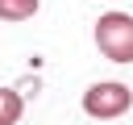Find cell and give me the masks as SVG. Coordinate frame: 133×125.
I'll use <instances>...</instances> for the list:
<instances>
[{"instance_id": "6da1fadb", "label": "cell", "mask_w": 133, "mask_h": 125, "mask_svg": "<svg viewBox=\"0 0 133 125\" xmlns=\"http://www.w3.org/2000/svg\"><path fill=\"white\" fill-rule=\"evenodd\" d=\"M133 108V88L121 79H100L83 92V113L91 121H116Z\"/></svg>"}, {"instance_id": "7a4b0ae2", "label": "cell", "mask_w": 133, "mask_h": 125, "mask_svg": "<svg viewBox=\"0 0 133 125\" xmlns=\"http://www.w3.org/2000/svg\"><path fill=\"white\" fill-rule=\"evenodd\" d=\"M96 50L108 63H133V17L129 12H104L96 21Z\"/></svg>"}, {"instance_id": "3957f363", "label": "cell", "mask_w": 133, "mask_h": 125, "mask_svg": "<svg viewBox=\"0 0 133 125\" xmlns=\"http://www.w3.org/2000/svg\"><path fill=\"white\" fill-rule=\"evenodd\" d=\"M25 113V96L17 88H0V125H17Z\"/></svg>"}, {"instance_id": "277c9868", "label": "cell", "mask_w": 133, "mask_h": 125, "mask_svg": "<svg viewBox=\"0 0 133 125\" xmlns=\"http://www.w3.org/2000/svg\"><path fill=\"white\" fill-rule=\"evenodd\" d=\"M37 8H42V0H0V21H29V17H37Z\"/></svg>"}]
</instances>
